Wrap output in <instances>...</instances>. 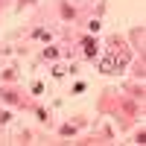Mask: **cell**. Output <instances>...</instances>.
Here are the masks:
<instances>
[{"label": "cell", "mask_w": 146, "mask_h": 146, "mask_svg": "<svg viewBox=\"0 0 146 146\" xmlns=\"http://www.w3.org/2000/svg\"><path fill=\"white\" fill-rule=\"evenodd\" d=\"M111 62H114V70H123L129 64V50H120V56H114Z\"/></svg>", "instance_id": "cell-1"}, {"label": "cell", "mask_w": 146, "mask_h": 146, "mask_svg": "<svg viewBox=\"0 0 146 146\" xmlns=\"http://www.w3.org/2000/svg\"><path fill=\"white\" fill-rule=\"evenodd\" d=\"M100 70H102V73H117V70H114V62H111V58H102Z\"/></svg>", "instance_id": "cell-3"}, {"label": "cell", "mask_w": 146, "mask_h": 146, "mask_svg": "<svg viewBox=\"0 0 146 146\" xmlns=\"http://www.w3.org/2000/svg\"><path fill=\"white\" fill-rule=\"evenodd\" d=\"M44 56H47V58H56V56H58V50H53V47H47V50H44Z\"/></svg>", "instance_id": "cell-4"}, {"label": "cell", "mask_w": 146, "mask_h": 146, "mask_svg": "<svg viewBox=\"0 0 146 146\" xmlns=\"http://www.w3.org/2000/svg\"><path fill=\"white\" fill-rule=\"evenodd\" d=\"M82 50H85V56H96V41L94 38H85L82 41Z\"/></svg>", "instance_id": "cell-2"}]
</instances>
